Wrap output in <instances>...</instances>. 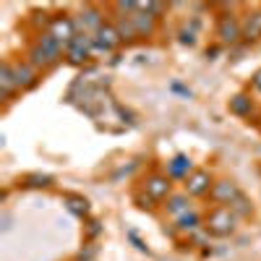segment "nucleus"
Masks as SVG:
<instances>
[{
  "mask_svg": "<svg viewBox=\"0 0 261 261\" xmlns=\"http://www.w3.org/2000/svg\"><path fill=\"white\" fill-rule=\"evenodd\" d=\"M235 222H238V217L230 206H214L209 214H206V230L212 235H230L235 230Z\"/></svg>",
  "mask_w": 261,
  "mask_h": 261,
  "instance_id": "f257e3e1",
  "label": "nucleus"
},
{
  "mask_svg": "<svg viewBox=\"0 0 261 261\" xmlns=\"http://www.w3.org/2000/svg\"><path fill=\"white\" fill-rule=\"evenodd\" d=\"M94 50V34H84L79 32L68 45H65V58H68L73 65H81L86 58H89V53Z\"/></svg>",
  "mask_w": 261,
  "mask_h": 261,
  "instance_id": "f03ea898",
  "label": "nucleus"
},
{
  "mask_svg": "<svg viewBox=\"0 0 261 261\" xmlns=\"http://www.w3.org/2000/svg\"><path fill=\"white\" fill-rule=\"evenodd\" d=\"M58 42H63V45H68V42L79 34V29H76V18H68V16H55L53 21H50V29H47Z\"/></svg>",
  "mask_w": 261,
  "mask_h": 261,
  "instance_id": "7ed1b4c3",
  "label": "nucleus"
},
{
  "mask_svg": "<svg viewBox=\"0 0 261 261\" xmlns=\"http://www.w3.org/2000/svg\"><path fill=\"white\" fill-rule=\"evenodd\" d=\"M217 37H220L225 45H232V42H238L243 37V24L232 13H227V16L220 18V24H217Z\"/></svg>",
  "mask_w": 261,
  "mask_h": 261,
  "instance_id": "20e7f679",
  "label": "nucleus"
},
{
  "mask_svg": "<svg viewBox=\"0 0 261 261\" xmlns=\"http://www.w3.org/2000/svg\"><path fill=\"white\" fill-rule=\"evenodd\" d=\"M120 34H118V29L115 27H110V24H105L97 34H94V53H113L118 45H120Z\"/></svg>",
  "mask_w": 261,
  "mask_h": 261,
  "instance_id": "39448f33",
  "label": "nucleus"
},
{
  "mask_svg": "<svg viewBox=\"0 0 261 261\" xmlns=\"http://www.w3.org/2000/svg\"><path fill=\"white\" fill-rule=\"evenodd\" d=\"M105 27V21H102V11L99 8H84L76 18V29L84 32V34H97L99 29Z\"/></svg>",
  "mask_w": 261,
  "mask_h": 261,
  "instance_id": "423d86ee",
  "label": "nucleus"
},
{
  "mask_svg": "<svg viewBox=\"0 0 261 261\" xmlns=\"http://www.w3.org/2000/svg\"><path fill=\"white\" fill-rule=\"evenodd\" d=\"M209 196H212V201H217L220 206H230L238 196H241V191H238V186L232 183V180H217L214 186H212V191H209Z\"/></svg>",
  "mask_w": 261,
  "mask_h": 261,
  "instance_id": "0eeeda50",
  "label": "nucleus"
},
{
  "mask_svg": "<svg viewBox=\"0 0 261 261\" xmlns=\"http://www.w3.org/2000/svg\"><path fill=\"white\" fill-rule=\"evenodd\" d=\"M212 191V175L206 170H193L186 178V193L188 196H204Z\"/></svg>",
  "mask_w": 261,
  "mask_h": 261,
  "instance_id": "6e6552de",
  "label": "nucleus"
},
{
  "mask_svg": "<svg viewBox=\"0 0 261 261\" xmlns=\"http://www.w3.org/2000/svg\"><path fill=\"white\" fill-rule=\"evenodd\" d=\"M11 71H13V79H16L18 89H29V86L37 84V68L29 65V63H11Z\"/></svg>",
  "mask_w": 261,
  "mask_h": 261,
  "instance_id": "1a4fd4ad",
  "label": "nucleus"
},
{
  "mask_svg": "<svg viewBox=\"0 0 261 261\" xmlns=\"http://www.w3.org/2000/svg\"><path fill=\"white\" fill-rule=\"evenodd\" d=\"M144 188H146V196H149V199H154V201L167 199V196H170V180H167V175H149L144 180Z\"/></svg>",
  "mask_w": 261,
  "mask_h": 261,
  "instance_id": "9d476101",
  "label": "nucleus"
},
{
  "mask_svg": "<svg viewBox=\"0 0 261 261\" xmlns=\"http://www.w3.org/2000/svg\"><path fill=\"white\" fill-rule=\"evenodd\" d=\"M37 45L45 50V55L50 58V63L55 65V63H60V55H63V42H58L50 32H45V34H39V39H37Z\"/></svg>",
  "mask_w": 261,
  "mask_h": 261,
  "instance_id": "9b49d317",
  "label": "nucleus"
},
{
  "mask_svg": "<svg viewBox=\"0 0 261 261\" xmlns=\"http://www.w3.org/2000/svg\"><path fill=\"white\" fill-rule=\"evenodd\" d=\"M130 21H134V29L139 37H149L151 32H154V16L146 13V11H136V13H130Z\"/></svg>",
  "mask_w": 261,
  "mask_h": 261,
  "instance_id": "f8f14e48",
  "label": "nucleus"
},
{
  "mask_svg": "<svg viewBox=\"0 0 261 261\" xmlns=\"http://www.w3.org/2000/svg\"><path fill=\"white\" fill-rule=\"evenodd\" d=\"M18 89L16 86V79H13V71H11V63H3L0 65V99H11V94Z\"/></svg>",
  "mask_w": 261,
  "mask_h": 261,
  "instance_id": "ddd939ff",
  "label": "nucleus"
},
{
  "mask_svg": "<svg viewBox=\"0 0 261 261\" xmlns=\"http://www.w3.org/2000/svg\"><path fill=\"white\" fill-rule=\"evenodd\" d=\"M191 172H193V165H191V160L183 157V154H178L172 162H167V175H170V178H188Z\"/></svg>",
  "mask_w": 261,
  "mask_h": 261,
  "instance_id": "4468645a",
  "label": "nucleus"
},
{
  "mask_svg": "<svg viewBox=\"0 0 261 261\" xmlns=\"http://www.w3.org/2000/svg\"><path fill=\"white\" fill-rule=\"evenodd\" d=\"M243 37L246 39H258L261 37V11H251L243 21Z\"/></svg>",
  "mask_w": 261,
  "mask_h": 261,
  "instance_id": "2eb2a0df",
  "label": "nucleus"
},
{
  "mask_svg": "<svg viewBox=\"0 0 261 261\" xmlns=\"http://www.w3.org/2000/svg\"><path fill=\"white\" fill-rule=\"evenodd\" d=\"M186 212H191V204H188V193H175L167 199V214L172 217H183Z\"/></svg>",
  "mask_w": 261,
  "mask_h": 261,
  "instance_id": "dca6fc26",
  "label": "nucleus"
},
{
  "mask_svg": "<svg viewBox=\"0 0 261 261\" xmlns=\"http://www.w3.org/2000/svg\"><path fill=\"white\" fill-rule=\"evenodd\" d=\"M113 27L118 29V34H120V39H123V42H130L134 37H139V34H136V29H134V21H130V16H118V21H115Z\"/></svg>",
  "mask_w": 261,
  "mask_h": 261,
  "instance_id": "f3484780",
  "label": "nucleus"
},
{
  "mask_svg": "<svg viewBox=\"0 0 261 261\" xmlns=\"http://www.w3.org/2000/svg\"><path fill=\"white\" fill-rule=\"evenodd\" d=\"M65 206H68V212H73L76 217L89 214V201H86L84 196H65Z\"/></svg>",
  "mask_w": 261,
  "mask_h": 261,
  "instance_id": "a211bd4d",
  "label": "nucleus"
},
{
  "mask_svg": "<svg viewBox=\"0 0 261 261\" xmlns=\"http://www.w3.org/2000/svg\"><path fill=\"white\" fill-rule=\"evenodd\" d=\"M251 110H253V105H251V99L246 94H238V97L230 99V113H235V115H251Z\"/></svg>",
  "mask_w": 261,
  "mask_h": 261,
  "instance_id": "6ab92c4d",
  "label": "nucleus"
},
{
  "mask_svg": "<svg viewBox=\"0 0 261 261\" xmlns=\"http://www.w3.org/2000/svg\"><path fill=\"white\" fill-rule=\"evenodd\" d=\"M29 65H34V68H47V65H53L50 63V58L45 55V50H42L39 45H34L32 50H29V60H27Z\"/></svg>",
  "mask_w": 261,
  "mask_h": 261,
  "instance_id": "aec40b11",
  "label": "nucleus"
},
{
  "mask_svg": "<svg viewBox=\"0 0 261 261\" xmlns=\"http://www.w3.org/2000/svg\"><path fill=\"white\" fill-rule=\"evenodd\" d=\"M199 225H201V217L196 212H186L183 217H178V227L180 230H196Z\"/></svg>",
  "mask_w": 261,
  "mask_h": 261,
  "instance_id": "412c9836",
  "label": "nucleus"
},
{
  "mask_svg": "<svg viewBox=\"0 0 261 261\" xmlns=\"http://www.w3.org/2000/svg\"><path fill=\"white\" fill-rule=\"evenodd\" d=\"M230 209L235 212V217H248L251 214V206H248V201L243 199V196H238V199L230 204Z\"/></svg>",
  "mask_w": 261,
  "mask_h": 261,
  "instance_id": "4be33fe9",
  "label": "nucleus"
},
{
  "mask_svg": "<svg viewBox=\"0 0 261 261\" xmlns=\"http://www.w3.org/2000/svg\"><path fill=\"white\" fill-rule=\"evenodd\" d=\"M50 183H53L50 175H29V178H27V186H29V188H45V186H50Z\"/></svg>",
  "mask_w": 261,
  "mask_h": 261,
  "instance_id": "5701e85b",
  "label": "nucleus"
},
{
  "mask_svg": "<svg viewBox=\"0 0 261 261\" xmlns=\"http://www.w3.org/2000/svg\"><path fill=\"white\" fill-rule=\"evenodd\" d=\"M180 42H183V45H193V42H196L193 29H180Z\"/></svg>",
  "mask_w": 261,
  "mask_h": 261,
  "instance_id": "b1692460",
  "label": "nucleus"
},
{
  "mask_svg": "<svg viewBox=\"0 0 261 261\" xmlns=\"http://www.w3.org/2000/svg\"><path fill=\"white\" fill-rule=\"evenodd\" d=\"M253 89L261 92V71H256V76H253Z\"/></svg>",
  "mask_w": 261,
  "mask_h": 261,
  "instance_id": "393cba45",
  "label": "nucleus"
},
{
  "mask_svg": "<svg viewBox=\"0 0 261 261\" xmlns=\"http://www.w3.org/2000/svg\"><path fill=\"white\" fill-rule=\"evenodd\" d=\"M89 232L97 235V232H99V222H89Z\"/></svg>",
  "mask_w": 261,
  "mask_h": 261,
  "instance_id": "a878e982",
  "label": "nucleus"
}]
</instances>
